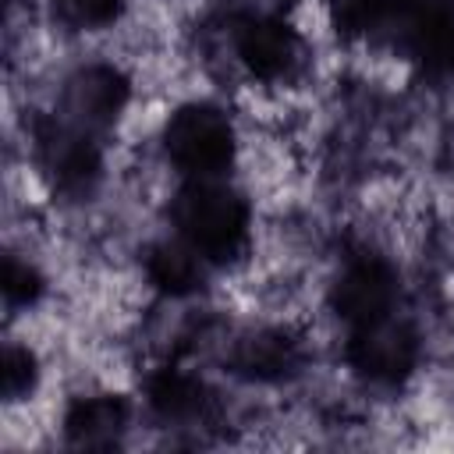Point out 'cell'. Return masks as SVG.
Instances as JSON below:
<instances>
[{
  "label": "cell",
  "instance_id": "obj_4",
  "mask_svg": "<svg viewBox=\"0 0 454 454\" xmlns=\"http://www.w3.org/2000/svg\"><path fill=\"white\" fill-rule=\"evenodd\" d=\"M227 57L248 85L284 89L305 67V32L277 11H238L227 21Z\"/></svg>",
  "mask_w": 454,
  "mask_h": 454
},
{
  "label": "cell",
  "instance_id": "obj_5",
  "mask_svg": "<svg viewBox=\"0 0 454 454\" xmlns=\"http://www.w3.org/2000/svg\"><path fill=\"white\" fill-rule=\"evenodd\" d=\"M401 298L404 284L397 262L369 245L340 255L330 280L323 284V305L340 323V330L365 326L401 312Z\"/></svg>",
  "mask_w": 454,
  "mask_h": 454
},
{
  "label": "cell",
  "instance_id": "obj_1",
  "mask_svg": "<svg viewBox=\"0 0 454 454\" xmlns=\"http://www.w3.org/2000/svg\"><path fill=\"white\" fill-rule=\"evenodd\" d=\"M167 231L213 270H238L255 252V206L231 177L177 181L167 199Z\"/></svg>",
  "mask_w": 454,
  "mask_h": 454
},
{
  "label": "cell",
  "instance_id": "obj_2",
  "mask_svg": "<svg viewBox=\"0 0 454 454\" xmlns=\"http://www.w3.org/2000/svg\"><path fill=\"white\" fill-rule=\"evenodd\" d=\"M156 149L177 181H216L241 163V131L223 103L192 96L163 114Z\"/></svg>",
  "mask_w": 454,
  "mask_h": 454
},
{
  "label": "cell",
  "instance_id": "obj_12",
  "mask_svg": "<svg viewBox=\"0 0 454 454\" xmlns=\"http://www.w3.org/2000/svg\"><path fill=\"white\" fill-rule=\"evenodd\" d=\"M50 21L67 35H103L121 28L128 0H46Z\"/></svg>",
  "mask_w": 454,
  "mask_h": 454
},
{
  "label": "cell",
  "instance_id": "obj_15",
  "mask_svg": "<svg viewBox=\"0 0 454 454\" xmlns=\"http://www.w3.org/2000/svg\"><path fill=\"white\" fill-rule=\"evenodd\" d=\"M419 0H344V21L358 32L390 25V21H404V14L415 7Z\"/></svg>",
  "mask_w": 454,
  "mask_h": 454
},
{
  "label": "cell",
  "instance_id": "obj_8",
  "mask_svg": "<svg viewBox=\"0 0 454 454\" xmlns=\"http://www.w3.org/2000/svg\"><path fill=\"white\" fill-rule=\"evenodd\" d=\"M142 404L145 411L170 429H188L209 419L216 397L213 387L206 383V376L188 365L181 355H167L160 358L153 369L142 372Z\"/></svg>",
  "mask_w": 454,
  "mask_h": 454
},
{
  "label": "cell",
  "instance_id": "obj_7",
  "mask_svg": "<svg viewBox=\"0 0 454 454\" xmlns=\"http://www.w3.org/2000/svg\"><path fill=\"white\" fill-rule=\"evenodd\" d=\"M32 160L50 192L64 199H89L106 174L103 138L67 124L60 114L32 121Z\"/></svg>",
  "mask_w": 454,
  "mask_h": 454
},
{
  "label": "cell",
  "instance_id": "obj_6",
  "mask_svg": "<svg viewBox=\"0 0 454 454\" xmlns=\"http://www.w3.org/2000/svg\"><path fill=\"white\" fill-rule=\"evenodd\" d=\"M131 103H135V78L121 60H106V57L78 60L64 74L57 92V114L96 138L114 135L124 124Z\"/></svg>",
  "mask_w": 454,
  "mask_h": 454
},
{
  "label": "cell",
  "instance_id": "obj_3",
  "mask_svg": "<svg viewBox=\"0 0 454 454\" xmlns=\"http://www.w3.org/2000/svg\"><path fill=\"white\" fill-rule=\"evenodd\" d=\"M422 362L426 337L419 323L404 312L383 316L365 326H351L340 337V365L365 390L397 394L422 372Z\"/></svg>",
  "mask_w": 454,
  "mask_h": 454
},
{
  "label": "cell",
  "instance_id": "obj_14",
  "mask_svg": "<svg viewBox=\"0 0 454 454\" xmlns=\"http://www.w3.org/2000/svg\"><path fill=\"white\" fill-rule=\"evenodd\" d=\"M46 291H50V280H46L43 266L35 262V255L7 248V255H4V305H7V312L11 316L35 312L43 305Z\"/></svg>",
  "mask_w": 454,
  "mask_h": 454
},
{
  "label": "cell",
  "instance_id": "obj_13",
  "mask_svg": "<svg viewBox=\"0 0 454 454\" xmlns=\"http://www.w3.org/2000/svg\"><path fill=\"white\" fill-rule=\"evenodd\" d=\"M43 358L39 348L32 340L21 337H7L4 344V404L7 411L14 408H28L43 387Z\"/></svg>",
  "mask_w": 454,
  "mask_h": 454
},
{
  "label": "cell",
  "instance_id": "obj_9",
  "mask_svg": "<svg viewBox=\"0 0 454 454\" xmlns=\"http://www.w3.org/2000/svg\"><path fill=\"white\" fill-rule=\"evenodd\" d=\"M404 60L429 82H454V4L419 0L401 21Z\"/></svg>",
  "mask_w": 454,
  "mask_h": 454
},
{
  "label": "cell",
  "instance_id": "obj_10",
  "mask_svg": "<svg viewBox=\"0 0 454 454\" xmlns=\"http://www.w3.org/2000/svg\"><path fill=\"white\" fill-rule=\"evenodd\" d=\"M213 273L216 270L170 231L163 238H153L138 259V277L145 291L163 301H177V305L199 298Z\"/></svg>",
  "mask_w": 454,
  "mask_h": 454
},
{
  "label": "cell",
  "instance_id": "obj_11",
  "mask_svg": "<svg viewBox=\"0 0 454 454\" xmlns=\"http://www.w3.org/2000/svg\"><path fill=\"white\" fill-rule=\"evenodd\" d=\"M57 426L71 447H114L131 429V401L128 394L110 387L71 394L60 408Z\"/></svg>",
  "mask_w": 454,
  "mask_h": 454
}]
</instances>
